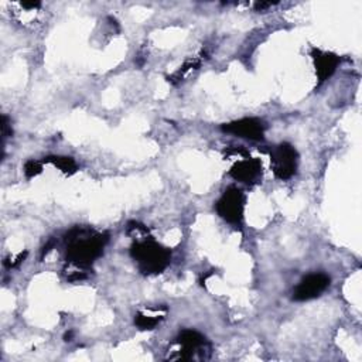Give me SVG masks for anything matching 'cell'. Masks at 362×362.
Listing matches in <instances>:
<instances>
[{
	"label": "cell",
	"mask_w": 362,
	"mask_h": 362,
	"mask_svg": "<svg viewBox=\"0 0 362 362\" xmlns=\"http://www.w3.org/2000/svg\"><path fill=\"white\" fill-rule=\"evenodd\" d=\"M161 320H163L161 315H146L143 313H136L134 325L141 331L154 329L160 324Z\"/></svg>",
	"instance_id": "obj_11"
},
{
	"label": "cell",
	"mask_w": 362,
	"mask_h": 362,
	"mask_svg": "<svg viewBox=\"0 0 362 362\" xmlns=\"http://www.w3.org/2000/svg\"><path fill=\"white\" fill-rule=\"evenodd\" d=\"M273 4H276V3H272V1H259V3H255V10H257V11H264L266 8L272 7Z\"/></svg>",
	"instance_id": "obj_15"
},
{
	"label": "cell",
	"mask_w": 362,
	"mask_h": 362,
	"mask_svg": "<svg viewBox=\"0 0 362 362\" xmlns=\"http://www.w3.org/2000/svg\"><path fill=\"white\" fill-rule=\"evenodd\" d=\"M13 136V129H11V124H10V120L6 115L1 116V139H3V144L6 141L7 137Z\"/></svg>",
	"instance_id": "obj_13"
},
{
	"label": "cell",
	"mask_w": 362,
	"mask_h": 362,
	"mask_svg": "<svg viewBox=\"0 0 362 362\" xmlns=\"http://www.w3.org/2000/svg\"><path fill=\"white\" fill-rule=\"evenodd\" d=\"M23 171H24V175H25L28 180H30V178H34V177H37L38 174H41V171H42V161L28 160V161H25Z\"/></svg>",
	"instance_id": "obj_12"
},
{
	"label": "cell",
	"mask_w": 362,
	"mask_h": 362,
	"mask_svg": "<svg viewBox=\"0 0 362 362\" xmlns=\"http://www.w3.org/2000/svg\"><path fill=\"white\" fill-rule=\"evenodd\" d=\"M221 129L225 133L253 141L262 140L264 134V123L257 117H243L239 120L223 123Z\"/></svg>",
	"instance_id": "obj_6"
},
{
	"label": "cell",
	"mask_w": 362,
	"mask_h": 362,
	"mask_svg": "<svg viewBox=\"0 0 362 362\" xmlns=\"http://www.w3.org/2000/svg\"><path fill=\"white\" fill-rule=\"evenodd\" d=\"M331 279L325 273H311L301 279V281L293 290V300L308 301L320 297L328 287Z\"/></svg>",
	"instance_id": "obj_5"
},
{
	"label": "cell",
	"mask_w": 362,
	"mask_h": 362,
	"mask_svg": "<svg viewBox=\"0 0 362 362\" xmlns=\"http://www.w3.org/2000/svg\"><path fill=\"white\" fill-rule=\"evenodd\" d=\"M42 163H49L58 170H61L64 174L71 175L78 170V165L72 157L68 156H48L42 160Z\"/></svg>",
	"instance_id": "obj_10"
},
{
	"label": "cell",
	"mask_w": 362,
	"mask_h": 362,
	"mask_svg": "<svg viewBox=\"0 0 362 362\" xmlns=\"http://www.w3.org/2000/svg\"><path fill=\"white\" fill-rule=\"evenodd\" d=\"M25 256H27V252L18 253V255H17V257H14V260H11L10 257H7V259H4V266H6L7 269H11V267H17L20 263H23V262H24Z\"/></svg>",
	"instance_id": "obj_14"
},
{
	"label": "cell",
	"mask_w": 362,
	"mask_h": 362,
	"mask_svg": "<svg viewBox=\"0 0 362 362\" xmlns=\"http://www.w3.org/2000/svg\"><path fill=\"white\" fill-rule=\"evenodd\" d=\"M262 174H263L262 161L259 158H252V157H245L236 161L229 170V175L233 180L247 185L257 184L262 180Z\"/></svg>",
	"instance_id": "obj_7"
},
{
	"label": "cell",
	"mask_w": 362,
	"mask_h": 362,
	"mask_svg": "<svg viewBox=\"0 0 362 362\" xmlns=\"http://www.w3.org/2000/svg\"><path fill=\"white\" fill-rule=\"evenodd\" d=\"M130 256L137 264L139 272L146 276L163 273L171 262L170 249L157 243L151 238L136 240L130 246Z\"/></svg>",
	"instance_id": "obj_2"
},
{
	"label": "cell",
	"mask_w": 362,
	"mask_h": 362,
	"mask_svg": "<svg viewBox=\"0 0 362 362\" xmlns=\"http://www.w3.org/2000/svg\"><path fill=\"white\" fill-rule=\"evenodd\" d=\"M71 338H72V332H71V331L64 335V339H65V341H71Z\"/></svg>",
	"instance_id": "obj_17"
},
{
	"label": "cell",
	"mask_w": 362,
	"mask_h": 362,
	"mask_svg": "<svg viewBox=\"0 0 362 362\" xmlns=\"http://www.w3.org/2000/svg\"><path fill=\"white\" fill-rule=\"evenodd\" d=\"M21 6L24 7V8H38L40 6H41V3L40 1H21Z\"/></svg>",
	"instance_id": "obj_16"
},
{
	"label": "cell",
	"mask_w": 362,
	"mask_h": 362,
	"mask_svg": "<svg viewBox=\"0 0 362 362\" xmlns=\"http://www.w3.org/2000/svg\"><path fill=\"white\" fill-rule=\"evenodd\" d=\"M175 344L180 345V351L175 356H171V359L188 361V359H192L195 352H199V349H202L205 346L206 339L198 331L184 329L175 338Z\"/></svg>",
	"instance_id": "obj_8"
},
{
	"label": "cell",
	"mask_w": 362,
	"mask_h": 362,
	"mask_svg": "<svg viewBox=\"0 0 362 362\" xmlns=\"http://www.w3.org/2000/svg\"><path fill=\"white\" fill-rule=\"evenodd\" d=\"M298 165V153L287 141H283L277 146H274L270 150V167L276 178L286 181L291 178Z\"/></svg>",
	"instance_id": "obj_3"
},
{
	"label": "cell",
	"mask_w": 362,
	"mask_h": 362,
	"mask_svg": "<svg viewBox=\"0 0 362 362\" xmlns=\"http://www.w3.org/2000/svg\"><path fill=\"white\" fill-rule=\"evenodd\" d=\"M109 240V233H98L89 228L75 226L65 235L66 262L74 267L68 280L76 281L88 277V270L92 263L102 256Z\"/></svg>",
	"instance_id": "obj_1"
},
{
	"label": "cell",
	"mask_w": 362,
	"mask_h": 362,
	"mask_svg": "<svg viewBox=\"0 0 362 362\" xmlns=\"http://www.w3.org/2000/svg\"><path fill=\"white\" fill-rule=\"evenodd\" d=\"M215 209L218 215L232 223V225H240L243 221V214H245V195L243 192L235 187L230 185L228 187L221 198L215 204Z\"/></svg>",
	"instance_id": "obj_4"
},
{
	"label": "cell",
	"mask_w": 362,
	"mask_h": 362,
	"mask_svg": "<svg viewBox=\"0 0 362 362\" xmlns=\"http://www.w3.org/2000/svg\"><path fill=\"white\" fill-rule=\"evenodd\" d=\"M311 58H313L315 74H317L320 83H322L324 81L331 78L332 74L335 72L338 64L341 62V58L337 54L321 51L318 48L311 49Z\"/></svg>",
	"instance_id": "obj_9"
}]
</instances>
